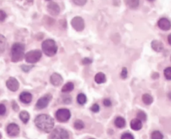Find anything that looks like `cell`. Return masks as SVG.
I'll list each match as a JSON object with an SVG mask.
<instances>
[{
    "mask_svg": "<svg viewBox=\"0 0 171 139\" xmlns=\"http://www.w3.org/2000/svg\"><path fill=\"white\" fill-rule=\"evenodd\" d=\"M6 17H7L6 13L4 11L0 10V21H4L6 19Z\"/></svg>",
    "mask_w": 171,
    "mask_h": 139,
    "instance_id": "34",
    "label": "cell"
},
{
    "mask_svg": "<svg viewBox=\"0 0 171 139\" xmlns=\"http://www.w3.org/2000/svg\"><path fill=\"white\" fill-rule=\"evenodd\" d=\"M74 89V85L72 82H68L62 88V92H71Z\"/></svg>",
    "mask_w": 171,
    "mask_h": 139,
    "instance_id": "19",
    "label": "cell"
},
{
    "mask_svg": "<svg viewBox=\"0 0 171 139\" xmlns=\"http://www.w3.org/2000/svg\"><path fill=\"white\" fill-rule=\"evenodd\" d=\"M103 104L105 106H110L111 105H112V102H111V101L109 99H105L103 101Z\"/></svg>",
    "mask_w": 171,
    "mask_h": 139,
    "instance_id": "37",
    "label": "cell"
},
{
    "mask_svg": "<svg viewBox=\"0 0 171 139\" xmlns=\"http://www.w3.org/2000/svg\"><path fill=\"white\" fill-rule=\"evenodd\" d=\"M151 47L156 52H162L164 49V45L162 41L159 40H153L151 42Z\"/></svg>",
    "mask_w": 171,
    "mask_h": 139,
    "instance_id": "14",
    "label": "cell"
},
{
    "mask_svg": "<svg viewBox=\"0 0 171 139\" xmlns=\"http://www.w3.org/2000/svg\"><path fill=\"white\" fill-rule=\"evenodd\" d=\"M142 100L143 101V103H144L145 105H150L152 103V102H153V97H152L149 94H144L142 96Z\"/></svg>",
    "mask_w": 171,
    "mask_h": 139,
    "instance_id": "20",
    "label": "cell"
},
{
    "mask_svg": "<svg viewBox=\"0 0 171 139\" xmlns=\"http://www.w3.org/2000/svg\"><path fill=\"white\" fill-rule=\"evenodd\" d=\"M115 126L119 128H122L126 126V120L122 117H118L114 120Z\"/></svg>",
    "mask_w": 171,
    "mask_h": 139,
    "instance_id": "18",
    "label": "cell"
},
{
    "mask_svg": "<svg viewBox=\"0 0 171 139\" xmlns=\"http://www.w3.org/2000/svg\"><path fill=\"white\" fill-rule=\"evenodd\" d=\"M52 131L49 137L50 139H71L70 134L66 129L58 127Z\"/></svg>",
    "mask_w": 171,
    "mask_h": 139,
    "instance_id": "5",
    "label": "cell"
},
{
    "mask_svg": "<svg viewBox=\"0 0 171 139\" xmlns=\"http://www.w3.org/2000/svg\"><path fill=\"white\" fill-rule=\"evenodd\" d=\"M158 26L159 28L163 31H169L170 29V21L166 17L160 18L158 21Z\"/></svg>",
    "mask_w": 171,
    "mask_h": 139,
    "instance_id": "13",
    "label": "cell"
},
{
    "mask_svg": "<svg viewBox=\"0 0 171 139\" xmlns=\"http://www.w3.org/2000/svg\"><path fill=\"white\" fill-rule=\"evenodd\" d=\"M12 108L15 111H17L19 110V106L17 104L16 101H13L12 102Z\"/></svg>",
    "mask_w": 171,
    "mask_h": 139,
    "instance_id": "38",
    "label": "cell"
},
{
    "mask_svg": "<svg viewBox=\"0 0 171 139\" xmlns=\"http://www.w3.org/2000/svg\"><path fill=\"white\" fill-rule=\"evenodd\" d=\"M50 83H52V85L55 87H59L63 83V77L60 74L58 73H54L50 77Z\"/></svg>",
    "mask_w": 171,
    "mask_h": 139,
    "instance_id": "11",
    "label": "cell"
},
{
    "mask_svg": "<svg viewBox=\"0 0 171 139\" xmlns=\"http://www.w3.org/2000/svg\"><path fill=\"white\" fill-rule=\"evenodd\" d=\"M41 56H42V53L40 50H31L25 55V59L27 63L34 64L38 62L41 58Z\"/></svg>",
    "mask_w": 171,
    "mask_h": 139,
    "instance_id": "4",
    "label": "cell"
},
{
    "mask_svg": "<svg viewBox=\"0 0 171 139\" xmlns=\"http://www.w3.org/2000/svg\"><path fill=\"white\" fill-rule=\"evenodd\" d=\"M74 127L76 129L78 130V131H80V130H82L85 127V125L84 122L82 121L81 120H76V121L74 123Z\"/></svg>",
    "mask_w": 171,
    "mask_h": 139,
    "instance_id": "25",
    "label": "cell"
},
{
    "mask_svg": "<svg viewBox=\"0 0 171 139\" xmlns=\"http://www.w3.org/2000/svg\"><path fill=\"white\" fill-rule=\"evenodd\" d=\"M137 119L138 120H140V121H146V119H147V115L144 112V111L142 110H139L138 112L137 113Z\"/></svg>",
    "mask_w": 171,
    "mask_h": 139,
    "instance_id": "26",
    "label": "cell"
},
{
    "mask_svg": "<svg viewBox=\"0 0 171 139\" xmlns=\"http://www.w3.org/2000/svg\"><path fill=\"white\" fill-rule=\"evenodd\" d=\"M41 49L44 53L48 57H53L58 52V45L56 42L52 39H45L41 43Z\"/></svg>",
    "mask_w": 171,
    "mask_h": 139,
    "instance_id": "3",
    "label": "cell"
},
{
    "mask_svg": "<svg viewBox=\"0 0 171 139\" xmlns=\"http://www.w3.org/2000/svg\"><path fill=\"white\" fill-rule=\"evenodd\" d=\"M72 27L77 31H82L85 28V22L80 16H76L71 21Z\"/></svg>",
    "mask_w": 171,
    "mask_h": 139,
    "instance_id": "7",
    "label": "cell"
},
{
    "mask_svg": "<svg viewBox=\"0 0 171 139\" xmlns=\"http://www.w3.org/2000/svg\"><path fill=\"white\" fill-rule=\"evenodd\" d=\"M72 2H74V3H75L76 5L78 6H83L87 3V1H86V0H83V1H80V0H75V1Z\"/></svg>",
    "mask_w": 171,
    "mask_h": 139,
    "instance_id": "33",
    "label": "cell"
},
{
    "mask_svg": "<svg viewBox=\"0 0 171 139\" xmlns=\"http://www.w3.org/2000/svg\"><path fill=\"white\" fill-rule=\"evenodd\" d=\"M94 80H95V82L96 83H98V84H102V83H106V77L104 73L100 72L97 73L95 75Z\"/></svg>",
    "mask_w": 171,
    "mask_h": 139,
    "instance_id": "17",
    "label": "cell"
},
{
    "mask_svg": "<svg viewBox=\"0 0 171 139\" xmlns=\"http://www.w3.org/2000/svg\"><path fill=\"white\" fill-rule=\"evenodd\" d=\"M170 35H169L168 36V41H169V45H171V42H170Z\"/></svg>",
    "mask_w": 171,
    "mask_h": 139,
    "instance_id": "41",
    "label": "cell"
},
{
    "mask_svg": "<svg viewBox=\"0 0 171 139\" xmlns=\"http://www.w3.org/2000/svg\"><path fill=\"white\" fill-rule=\"evenodd\" d=\"M164 75L166 79L170 81L171 79V67H166L164 70Z\"/></svg>",
    "mask_w": 171,
    "mask_h": 139,
    "instance_id": "28",
    "label": "cell"
},
{
    "mask_svg": "<svg viewBox=\"0 0 171 139\" xmlns=\"http://www.w3.org/2000/svg\"><path fill=\"white\" fill-rule=\"evenodd\" d=\"M20 100L24 104H29L32 101V95L29 92H22L20 95Z\"/></svg>",
    "mask_w": 171,
    "mask_h": 139,
    "instance_id": "15",
    "label": "cell"
},
{
    "mask_svg": "<svg viewBox=\"0 0 171 139\" xmlns=\"http://www.w3.org/2000/svg\"><path fill=\"white\" fill-rule=\"evenodd\" d=\"M34 123L36 126L45 132H50L54 127V119L50 115L41 114L36 117Z\"/></svg>",
    "mask_w": 171,
    "mask_h": 139,
    "instance_id": "1",
    "label": "cell"
},
{
    "mask_svg": "<svg viewBox=\"0 0 171 139\" xmlns=\"http://www.w3.org/2000/svg\"><path fill=\"white\" fill-rule=\"evenodd\" d=\"M71 101H72L71 96H65V98L64 99V103H65L69 104V103H71Z\"/></svg>",
    "mask_w": 171,
    "mask_h": 139,
    "instance_id": "39",
    "label": "cell"
},
{
    "mask_svg": "<svg viewBox=\"0 0 171 139\" xmlns=\"http://www.w3.org/2000/svg\"><path fill=\"white\" fill-rule=\"evenodd\" d=\"M164 136L159 131H153L151 134V139H163Z\"/></svg>",
    "mask_w": 171,
    "mask_h": 139,
    "instance_id": "27",
    "label": "cell"
},
{
    "mask_svg": "<svg viewBox=\"0 0 171 139\" xmlns=\"http://www.w3.org/2000/svg\"><path fill=\"white\" fill-rule=\"evenodd\" d=\"M87 101V97L84 93H80L77 96V102L81 105H84Z\"/></svg>",
    "mask_w": 171,
    "mask_h": 139,
    "instance_id": "24",
    "label": "cell"
},
{
    "mask_svg": "<svg viewBox=\"0 0 171 139\" xmlns=\"http://www.w3.org/2000/svg\"><path fill=\"white\" fill-rule=\"evenodd\" d=\"M121 77L122 78V79H126V78L128 77V70L126 67H123L122 69Z\"/></svg>",
    "mask_w": 171,
    "mask_h": 139,
    "instance_id": "29",
    "label": "cell"
},
{
    "mask_svg": "<svg viewBox=\"0 0 171 139\" xmlns=\"http://www.w3.org/2000/svg\"><path fill=\"white\" fill-rule=\"evenodd\" d=\"M6 86L11 91L15 92L18 90L20 87L19 82L14 77H10L6 81Z\"/></svg>",
    "mask_w": 171,
    "mask_h": 139,
    "instance_id": "10",
    "label": "cell"
},
{
    "mask_svg": "<svg viewBox=\"0 0 171 139\" xmlns=\"http://www.w3.org/2000/svg\"><path fill=\"white\" fill-rule=\"evenodd\" d=\"M90 139H94V138H90Z\"/></svg>",
    "mask_w": 171,
    "mask_h": 139,
    "instance_id": "43",
    "label": "cell"
},
{
    "mask_svg": "<svg viewBox=\"0 0 171 139\" xmlns=\"http://www.w3.org/2000/svg\"><path fill=\"white\" fill-rule=\"evenodd\" d=\"M6 113V107L3 104H0V115H4Z\"/></svg>",
    "mask_w": 171,
    "mask_h": 139,
    "instance_id": "35",
    "label": "cell"
},
{
    "mask_svg": "<svg viewBox=\"0 0 171 139\" xmlns=\"http://www.w3.org/2000/svg\"><path fill=\"white\" fill-rule=\"evenodd\" d=\"M33 67L34 66H28V65H23L21 66V69L24 72H28L29 71H30V69Z\"/></svg>",
    "mask_w": 171,
    "mask_h": 139,
    "instance_id": "36",
    "label": "cell"
},
{
    "mask_svg": "<svg viewBox=\"0 0 171 139\" xmlns=\"http://www.w3.org/2000/svg\"><path fill=\"white\" fill-rule=\"evenodd\" d=\"M2 134H1V132H0V139H2Z\"/></svg>",
    "mask_w": 171,
    "mask_h": 139,
    "instance_id": "42",
    "label": "cell"
},
{
    "mask_svg": "<svg viewBox=\"0 0 171 139\" xmlns=\"http://www.w3.org/2000/svg\"><path fill=\"white\" fill-rule=\"evenodd\" d=\"M121 139H135L132 134L129 132L124 133L121 136Z\"/></svg>",
    "mask_w": 171,
    "mask_h": 139,
    "instance_id": "31",
    "label": "cell"
},
{
    "mask_svg": "<svg viewBox=\"0 0 171 139\" xmlns=\"http://www.w3.org/2000/svg\"><path fill=\"white\" fill-rule=\"evenodd\" d=\"M25 45L21 43H15L12 45L11 49L12 61L19 62L24 57Z\"/></svg>",
    "mask_w": 171,
    "mask_h": 139,
    "instance_id": "2",
    "label": "cell"
},
{
    "mask_svg": "<svg viewBox=\"0 0 171 139\" xmlns=\"http://www.w3.org/2000/svg\"><path fill=\"white\" fill-rule=\"evenodd\" d=\"M52 99V95L48 93L41 96L36 104V107L38 109H44L48 106L50 102Z\"/></svg>",
    "mask_w": 171,
    "mask_h": 139,
    "instance_id": "8",
    "label": "cell"
},
{
    "mask_svg": "<svg viewBox=\"0 0 171 139\" xmlns=\"http://www.w3.org/2000/svg\"><path fill=\"white\" fill-rule=\"evenodd\" d=\"M30 114L26 110H23L20 113V118L24 124L27 123L30 120Z\"/></svg>",
    "mask_w": 171,
    "mask_h": 139,
    "instance_id": "22",
    "label": "cell"
},
{
    "mask_svg": "<svg viewBox=\"0 0 171 139\" xmlns=\"http://www.w3.org/2000/svg\"><path fill=\"white\" fill-rule=\"evenodd\" d=\"M55 117L60 123H65L70 120L71 117V113L68 109H59L55 113Z\"/></svg>",
    "mask_w": 171,
    "mask_h": 139,
    "instance_id": "6",
    "label": "cell"
},
{
    "mask_svg": "<svg viewBox=\"0 0 171 139\" xmlns=\"http://www.w3.org/2000/svg\"><path fill=\"white\" fill-rule=\"evenodd\" d=\"M7 133L10 137H16L20 133V127L16 123H11L7 127Z\"/></svg>",
    "mask_w": 171,
    "mask_h": 139,
    "instance_id": "12",
    "label": "cell"
},
{
    "mask_svg": "<svg viewBox=\"0 0 171 139\" xmlns=\"http://www.w3.org/2000/svg\"><path fill=\"white\" fill-rule=\"evenodd\" d=\"M47 10L50 15L53 16H56L60 13V7H59L57 3L52 1H50L47 6Z\"/></svg>",
    "mask_w": 171,
    "mask_h": 139,
    "instance_id": "9",
    "label": "cell"
},
{
    "mask_svg": "<svg viewBox=\"0 0 171 139\" xmlns=\"http://www.w3.org/2000/svg\"><path fill=\"white\" fill-rule=\"evenodd\" d=\"M90 109L93 113H98V112H99V110H100V106L98 104L96 103V104H94L93 105L91 106Z\"/></svg>",
    "mask_w": 171,
    "mask_h": 139,
    "instance_id": "32",
    "label": "cell"
},
{
    "mask_svg": "<svg viewBox=\"0 0 171 139\" xmlns=\"http://www.w3.org/2000/svg\"><path fill=\"white\" fill-rule=\"evenodd\" d=\"M92 59L88 57H85L82 60V63L84 65H89L92 63Z\"/></svg>",
    "mask_w": 171,
    "mask_h": 139,
    "instance_id": "30",
    "label": "cell"
},
{
    "mask_svg": "<svg viewBox=\"0 0 171 139\" xmlns=\"http://www.w3.org/2000/svg\"><path fill=\"white\" fill-rule=\"evenodd\" d=\"M6 47V39L3 35L0 34V53L5 51Z\"/></svg>",
    "mask_w": 171,
    "mask_h": 139,
    "instance_id": "23",
    "label": "cell"
},
{
    "mask_svg": "<svg viewBox=\"0 0 171 139\" xmlns=\"http://www.w3.org/2000/svg\"><path fill=\"white\" fill-rule=\"evenodd\" d=\"M159 77V74L158 73H154L152 75V78H154V79H156V78H158Z\"/></svg>",
    "mask_w": 171,
    "mask_h": 139,
    "instance_id": "40",
    "label": "cell"
},
{
    "mask_svg": "<svg viewBox=\"0 0 171 139\" xmlns=\"http://www.w3.org/2000/svg\"><path fill=\"white\" fill-rule=\"evenodd\" d=\"M131 127L134 131H139L142 127V123L138 119H134L131 122Z\"/></svg>",
    "mask_w": 171,
    "mask_h": 139,
    "instance_id": "16",
    "label": "cell"
},
{
    "mask_svg": "<svg viewBox=\"0 0 171 139\" xmlns=\"http://www.w3.org/2000/svg\"><path fill=\"white\" fill-rule=\"evenodd\" d=\"M125 3L128 7L134 10V9H136L139 6L140 2L137 0H129V1H125Z\"/></svg>",
    "mask_w": 171,
    "mask_h": 139,
    "instance_id": "21",
    "label": "cell"
}]
</instances>
